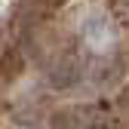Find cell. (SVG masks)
<instances>
[{"label":"cell","instance_id":"1","mask_svg":"<svg viewBox=\"0 0 129 129\" xmlns=\"http://www.w3.org/2000/svg\"><path fill=\"white\" fill-rule=\"evenodd\" d=\"M114 37H117V34H114V25H111V19H105V12L86 15V22H83V40H86L89 46L102 49V46H108Z\"/></svg>","mask_w":129,"mask_h":129}]
</instances>
